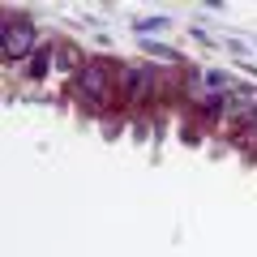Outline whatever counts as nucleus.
Segmentation results:
<instances>
[{"label":"nucleus","instance_id":"obj_6","mask_svg":"<svg viewBox=\"0 0 257 257\" xmlns=\"http://www.w3.org/2000/svg\"><path fill=\"white\" fill-rule=\"evenodd\" d=\"M52 69H56V43H43L26 64H22L26 82H43V77H52Z\"/></svg>","mask_w":257,"mask_h":257},{"label":"nucleus","instance_id":"obj_3","mask_svg":"<svg viewBox=\"0 0 257 257\" xmlns=\"http://www.w3.org/2000/svg\"><path fill=\"white\" fill-rule=\"evenodd\" d=\"M39 47H43V39H39L35 22L22 18V13H5V30H0V52H5V60L26 64Z\"/></svg>","mask_w":257,"mask_h":257},{"label":"nucleus","instance_id":"obj_4","mask_svg":"<svg viewBox=\"0 0 257 257\" xmlns=\"http://www.w3.org/2000/svg\"><path fill=\"white\" fill-rule=\"evenodd\" d=\"M253 116H257V86L236 82V90H227V103H223V120H219V128L240 138V128H244Z\"/></svg>","mask_w":257,"mask_h":257},{"label":"nucleus","instance_id":"obj_8","mask_svg":"<svg viewBox=\"0 0 257 257\" xmlns=\"http://www.w3.org/2000/svg\"><path fill=\"white\" fill-rule=\"evenodd\" d=\"M236 142H240V146H244V150H257V116L248 120L244 128H240V138H236Z\"/></svg>","mask_w":257,"mask_h":257},{"label":"nucleus","instance_id":"obj_9","mask_svg":"<svg viewBox=\"0 0 257 257\" xmlns=\"http://www.w3.org/2000/svg\"><path fill=\"white\" fill-rule=\"evenodd\" d=\"M167 26V18H138L133 22V30H163Z\"/></svg>","mask_w":257,"mask_h":257},{"label":"nucleus","instance_id":"obj_1","mask_svg":"<svg viewBox=\"0 0 257 257\" xmlns=\"http://www.w3.org/2000/svg\"><path fill=\"white\" fill-rule=\"evenodd\" d=\"M73 99L90 111H107L120 103V64L116 60H86L73 82Z\"/></svg>","mask_w":257,"mask_h":257},{"label":"nucleus","instance_id":"obj_5","mask_svg":"<svg viewBox=\"0 0 257 257\" xmlns=\"http://www.w3.org/2000/svg\"><path fill=\"white\" fill-rule=\"evenodd\" d=\"M86 60H90V56L77 52V43H69V39L56 43V69H52V77L60 82V90H73V82H77V73L86 69Z\"/></svg>","mask_w":257,"mask_h":257},{"label":"nucleus","instance_id":"obj_7","mask_svg":"<svg viewBox=\"0 0 257 257\" xmlns=\"http://www.w3.org/2000/svg\"><path fill=\"white\" fill-rule=\"evenodd\" d=\"M142 52H150L155 60H167V64H176V69H184V60H180V52H172L167 43H155V39H142Z\"/></svg>","mask_w":257,"mask_h":257},{"label":"nucleus","instance_id":"obj_2","mask_svg":"<svg viewBox=\"0 0 257 257\" xmlns=\"http://www.w3.org/2000/svg\"><path fill=\"white\" fill-rule=\"evenodd\" d=\"M167 73L159 64H120V103L124 107H150L163 103Z\"/></svg>","mask_w":257,"mask_h":257}]
</instances>
